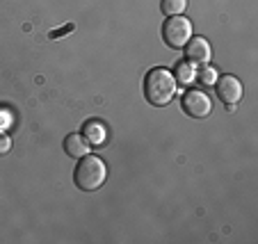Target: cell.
<instances>
[{"label":"cell","mask_w":258,"mask_h":244,"mask_svg":"<svg viewBox=\"0 0 258 244\" xmlns=\"http://www.w3.org/2000/svg\"><path fill=\"white\" fill-rule=\"evenodd\" d=\"M176 94V80L171 71L167 68H151L144 78V96L146 101L156 105V108H165L167 103H171Z\"/></svg>","instance_id":"cell-1"},{"label":"cell","mask_w":258,"mask_h":244,"mask_svg":"<svg viewBox=\"0 0 258 244\" xmlns=\"http://www.w3.org/2000/svg\"><path fill=\"white\" fill-rule=\"evenodd\" d=\"M107 176V169H105V162L96 155H85L83 160L78 162L76 167V174H73V181L80 190L85 192H94L105 183Z\"/></svg>","instance_id":"cell-2"},{"label":"cell","mask_w":258,"mask_h":244,"mask_svg":"<svg viewBox=\"0 0 258 244\" xmlns=\"http://www.w3.org/2000/svg\"><path fill=\"white\" fill-rule=\"evenodd\" d=\"M192 37V23L183 16H171L162 25V39L169 48H183Z\"/></svg>","instance_id":"cell-3"},{"label":"cell","mask_w":258,"mask_h":244,"mask_svg":"<svg viewBox=\"0 0 258 244\" xmlns=\"http://www.w3.org/2000/svg\"><path fill=\"white\" fill-rule=\"evenodd\" d=\"M180 108L185 110V114H190V117L204 119V117H208V114H210V110H213V103H210L208 94L201 92V89H187V92L183 94Z\"/></svg>","instance_id":"cell-4"},{"label":"cell","mask_w":258,"mask_h":244,"mask_svg":"<svg viewBox=\"0 0 258 244\" xmlns=\"http://www.w3.org/2000/svg\"><path fill=\"white\" fill-rule=\"evenodd\" d=\"M215 85H217L219 101L224 103V105H229V110H233V105L242 98V85H240V80L235 75H222V78L215 80Z\"/></svg>","instance_id":"cell-5"},{"label":"cell","mask_w":258,"mask_h":244,"mask_svg":"<svg viewBox=\"0 0 258 244\" xmlns=\"http://www.w3.org/2000/svg\"><path fill=\"white\" fill-rule=\"evenodd\" d=\"M185 55L190 62L195 64H208L210 62V44L208 39H204V37H190V41H187L185 46Z\"/></svg>","instance_id":"cell-6"},{"label":"cell","mask_w":258,"mask_h":244,"mask_svg":"<svg viewBox=\"0 0 258 244\" xmlns=\"http://www.w3.org/2000/svg\"><path fill=\"white\" fill-rule=\"evenodd\" d=\"M83 137L92 144V146H101V144L105 142V137H107L105 123L98 121V119H89V121L83 126Z\"/></svg>","instance_id":"cell-7"},{"label":"cell","mask_w":258,"mask_h":244,"mask_svg":"<svg viewBox=\"0 0 258 244\" xmlns=\"http://www.w3.org/2000/svg\"><path fill=\"white\" fill-rule=\"evenodd\" d=\"M89 148H92V144H89L83 135H78V132H71V135H67V139H64V151L71 157H85L89 153Z\"/></svg>","instance_id":"cell-8"},{"label":"cell","mask_w":258,"mask_h":244,"mask_svg":"<svg viewBox=\"0 0 258 244\" xmlns=\"http://www.w3.org/2000/svg\"><path fill=\"white\" fill-rule=\"evenodd\" d=\"M197 78V68L192 66L190 62H180L178 66H176V83H180V85H190L192 80Z\"/></svg>","instance_id":"cell-9"},{"label":"cell","mask_w":258,"mask_h":244,"mask_svg":"<svg viewBox=\"0 0 258 244\" xmlns=\"http://www.w3.org/2000/svg\"><path fill=\"white\" fill-rule=\"evenodd\" d=\"M187 7V0H162V14L165 16H180Z\"/></svg>","instance_id":"cell-10"},{"label":"cell","mask_w":258,"mask_h":244,"mask_svg":"<svg viewBox=\"0 0 258 244\" xmlns=\"http://www.w3.org/2000/svg\"><path fill=\"white\" fill-rule=\"evenodd\" d=\"M197 78H199L204 85H215V80H217V71H215L213 66H206V64H201V68L197 71Z\"/></svg>","instance_id":"cell-11"},{"label":"cell","mask_w":258,"mask_h":244,"mask_svg":"<svg viewBox=\"0 0 258 244\" xmlns=\"http://www.w3.org/2000/svg\"><path fill=\"white\" fill-rule=\"evenodd\" d=\"M10 151V139L5 135H0V153H7Z\"/></svg>","instance_id":"cell-12"}]
</instances>
